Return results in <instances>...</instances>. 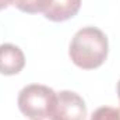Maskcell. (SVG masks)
Here are the masks:
<instances>
[{"instance_id": "cell-9", "label": "cell", "mask_w": 120, "mask_h": 120, "mask_svg": "<svg viewBox=\"0 0 120 120\" xmlns=\"http://www.w3.org/2000/svg\"><path fill=\"white\" fill-rule=\"evenodd\" d=\"M117 96H119V101H120V80L117 82Z\"/></svg>"}, {"instance_id": "cell-1", "label": "cell", "mask_w": 120, "mask_h": 120, "mask_svg": "<svg viewBox=\"0 0 120 120\" xmlns=\"http://www.w3.org/2000/svg\"><path fill=\"white\" fill-rule=\"evenodd\" d=\"M109 42L106 35L96 27H84L71 39L68 55L75 66L94 70L103 64L108 57Z\"/></svg>"}, {"instance_id": "cell-7", "label": "cell", "mask_w": 120, "mask_h": 120, "mask_svg": "<svg viewBox=\"0 0 120 120\" xmlns=\"http://www.w3.org/2000/svg\"><path fill=\"white\" fill-rule=\"evenodd\" d=\"M91 120H120V108L101 106L92 113Z\"/></svg>"}, {"instance_id": "cell-4", "label": "cell", "mask_w": 120, "mask_h": 120, "mask_svg": "<svg viewBox=\"0 0 120 120\" xmlns=\"http://www.w3.org/2000/svg\"><path fill=\"white\" fill-rule=\"evenodd\" d=\"M25 66L24 52L13 45V43H3L0 45V74L4 75H14L18 74Z\"/></svg>"}, {"instance_id": "cell-2", "label": "cell", "mask_w": 120, "mask_h": 120, "mask_svg": "<svg viewBox=\"0 0 120 120\" xmlns=\"http://www.w3.org/2000/svg\"><path fill=\"white\" fill-rule=\"evenodd\" d=\"M57 94L42 84H30L18 94V108L21 113L32 120L50 117Z\"/></svg>"}, {"instance_id": "cell-8", "label": "cell", "mask_w": 120, "mask_h": 120, "mask_svg": "<svg viewBox=\"0 0 120 120\" xmlns=\"http://www.w3.org/2000/svg\"><path fill=\"white\" fill-rule=\"evenodd\" d=\"M11 3H13V0H0V10H3V8L8 7Z\"/></svg>"}, {"instance_id": "cell-3", "label": "cell", "mask_w": 120, "mask_h": 120, "mask_svg": "<svg viewBox=\"0 0 120 120\" xmlns=\"http://www.w3.org/2000/svg\"><path fill=\"white\" fill-rule=\"evenodd\" d=\"M87 105L84 99L73 91H61L56 96V103L50 120H85Z\"/></svg>"}, {"instance_id": "cell-5", "label": "cell", "mask_w": 120, "mask_h": 120, "mask_svg": "<svg viewBox=\"0 0 120 120\" xmlns=\"http://www.w3.org/2000/svg\"><path fill=\"white\" fill-rule=\"evenodd\" d=\"M81 7V0H52V4L43 13L45 18L53 22H61L73 18Z\"/></svg>"}, {"instance_id": "cell-6", "label": "cell", "mask_w": 120, "mask_h": 120, "mask_svg": "<svg viewBox=\"0 0 120 120\" xmlns=\"http://www.w3.org/2000/svg\"><path fill=\"white\" fill-rule=\"evenodd\" d=\"M13 4L22 13L36 14L45 13L52 4V0H13Z\"/></svg>"}]
</instances>
